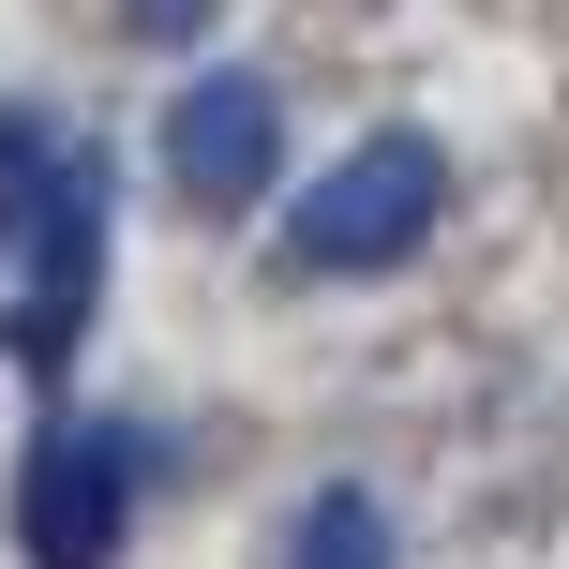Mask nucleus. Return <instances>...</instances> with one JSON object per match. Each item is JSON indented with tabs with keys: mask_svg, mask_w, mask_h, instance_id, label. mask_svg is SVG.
<instances>
[{
	"mask_svg": "<svg viewBox=\"0 0 569 569\" xmlns=\"http://www.w3.org/2000/svg\"><path fill=\"white\" fill-rule=\"evenodd\" d=\"M0 226H16V315H0V345L30 375H76L90 300H106V166L46 136L16 166V196H0Z\"/></svg>",
	"mask_w": 569,
	"mask_h": 569,
	"instance_id": "f257e3e1",
	"label": "nucleus"
},
{
	"mask_svg": "<svg viewBox=\"0 0 569 569\" xmlns=\"http://www.w3.org/2000/svg\"><path fill=\"white\" fill-rule=\"evenodd\" d=\"M435 210H450V150H435V136H360L330 180L284 196V270H315V284L390 270V256L435 240Z\"/></svg>",
	"mask_w": 569,
	"mask_h": 569,
	"instance_id": "f03ea898",
	"label": "nucleus"
},
{
	"mask_svg": "<svg viewBox=\"0 0 569 569\" xmlns=\"http://www.w3.org/2000/svg\"><path fill=\"white\" fill-rule=\"evenodd\" d=\"M136 465H150L136 420L60 405L30 435V465H16V555L30 569H120V540H136Z\"/></svg>",
	"mask_w": 569,
	"mask_h": 569,
	"instance_id": "7ed1b4c3",
	"label": "nucleus"
},
{
	"mask_svg": "<svg viewBox=\"0 0 569 569\" xmlns=\"http://www.w3.org/2000/svg\"><path fill=\"white\" fill-rule=\"evenodd\" d=\"M166 180H180V210H256L270 180H284V106H270V76H240V60L180 76V106H166Z\"/></svg>",
	"mask_w": 569,
	"mask_h": 569,
	"instance_id": "20e7f679",
	"label": "nucleus"
},
{
	"mask_svg": "<svg viewBox=\"0 0 569 569\" xmlns=\"http://www.w3.org/2000/svg\"><path fill=\"white\" fill-rule=\"evenodd\" d=\"M270 569H390V495L375 480H315L284 510V555Z\"/></svg>",
	"mask_w": 569,
	"mask_h": 569,
	"instance_id": "39448f33",
	"label": "nucleus"
},
{
	"mask_svg": "<svg viewBox=\"0 0 569 569\" xmlns=\"http://www.w3.org/2000/svg\"><path fill=\"white\" fill-rule=\"evenodd\" d=\"M120 16H136L150 46H210V16H226V0H120Z\"/></svg>",
	"mask_w": 569,
	"mask_h": 569,
	"instance_id": "423d86ee",
	"label": "nucleus"
}]
</instances>
